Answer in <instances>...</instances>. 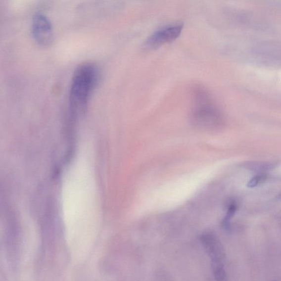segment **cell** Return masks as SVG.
Segmentation results:
<instances>
[{"label":"cell","mask_w":281,"mask_h":281,"mask_svg":"<svg viewBox=\"0 0 281 281\" xmlns=\"http://www.w3.org/2000/svg\"><path fill=\"white\" fill-rule=\"evenodd\" d=\"M98 69L93 63L79 66L73 75L70 85L69 102L73 116L86 110L89 99L98 79Z\"/></svg>","instance_id":"1"},{"label":"cell","mask_w":281,"mask_h":281,"mask_svg":"<svg viewBox=\"0 0 281 281\" xmlns=\"http://www.w3.org/2000/svg\"><path fill=\"white\" fill-rule=\"evenodd\" d=\"M193 94L194 104L190 117L193 126L207 132L222 128L224 125L222 113L212 102L208 92L201 88H196Z\"/></svg>","instance_id":"2"},{"label":"cell","mask_w":281,"mask_h":281,"mask_svg":"<svg viewBox=\"0 0 281 281\" xmlns=\"http://www.w3.org/2000/svg\"><path fill=\"white\" fill-rule=\"evenodd\" d=\"M200 240L212 263L214 279L228 277L225 268L226 254L223 245L217 235L212 233L203 234Z\"/></svg>","instance_id":"3"},{"label":"cell","mask_w":281,"mask_h":281,"mask_svg":"<svg viewBox=\"0 0 281 281\" xmlns=\"http://www.w3.org/2000/svg\"><path fill=\"white\" fill-rule=\"evenodd\" d=\"M183 26L180 24H170L154 33L145 43L147 49H154L162 45L174 41L182 33Z\"/></svg>","instance_id":"4"},{"label":"cell","mask_w":281,"mask_h":281,"mask_svg":"<svg viewBox=\"0 0 281 281\" xmlns=\"http://www.w3.org/2000/svg\"><path fill=\"white\" fill-rule=\"evenodd\" d=\"M32 33L37 42L43 46L51 44L53 39V31L51 22L42 13L35 15L32 21Z\"/></svg>","instance_id":"5"},{"label":"cell","mask_w":281,"mask_h":281,"mask_svg":"<svg viewBox=\"0 0 281 281\" xmlns=\"http://www.w3.org/2000/svg\"><path fill=\"white\" fill-rule=\"evenodd\" d=\"M266 179H267V175L264 173L256 175L250 180L248 184V187L250 188L257 187L260 184L264 182Z\"/></svg>","instance_id":"6"},{"label":"cell","mask_w":281,"mask_h":281,"mask_svg":"<svg viewBox=\"0 0 281 281\" xmlns=\"http://www.w3.org/2000/svg\"></svg>","instance_id":"7"}]
</instances>
